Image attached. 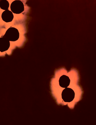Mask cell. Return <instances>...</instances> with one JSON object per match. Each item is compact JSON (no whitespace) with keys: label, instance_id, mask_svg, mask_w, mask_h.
Wrapping results in <instances>:
<instances>
[{"label":"cell","instance_id":"cell-2","mask_svg":"<svg viewBox=\"0 0 96 125\" xmlns=\"http://www.w3.org/2000/svg\"><path fill=\"white\" fill-rule=\"evenodd\" d=\"M10 42H16L20 38L19 30L15 27H10L7 29L4 36Z\"/></svg>","mask_w":96,"mask_h":125},{"label":"cell","instance_id":"cell-4","mask_svg":"<svg viewBox=\"0 0 96 125\" xmlns=\"http://www.w3.org/2000/svg\"><path fill=\"white\" fill-rule=\"evenodd\" d=\"M59 86L63 89L70 87L71 83L70 77L67 74H62L59 78L58 81Z\"/></svg>","mask_w":96,"mask_h":125},{"label":"cell","instance_id":"cell-6","mask_svg":"<svg viewBox=\"0 0 96 125\" xmlns=\"http://www.w3.org/2000/svg\"><path fill=\"white\" fill-rule=\"evenodd\" d=\"M14 14L9 10H5L4 11L1 15V18L2 20L4 22L6 23H10L12 22V21L14 19Z\"/></svg>","mask_w":96,"mask_h":125},{"label":"cell","instance_id":"cell-5","mask_svg":"<svg viewBox=\"0 0 96 125\" xmlns=\"http://www.w3.org/2000/svg\"><path fill=\"white\" fill-rule=\"evenodd\" d=\"M10 47V42L6 38H0V52H5L8 51Z\"/></svg>","mask_w":96,"mask_h":125},{"label":"cell","instance_id":"cell-3","mask_svg":"<svg viewBox=\"0 0 96 125\" xmlns=\"http://www.w3.org/2000/svg\"><path fill=\"white\" fill-rule=\"evenodd\" d=\"M11 10L13 13L20 14L23 13L25 10V6L23 3L20 0H15L11 4Z\"/></svg>","mask_w":96,"mask_h":125},{"label":"cell","instance_id":"cell-7","mask_svg":"<svg viewBox=\"0 0 96 125\" xmlns=\"http://www.w3.org/2000/svg\"><path fill=\"white\" fill-rule=\"evenodd\" d=\"M10 6L9 2L7 0H1L0 1V8L3 10H8Z\"/></svg>","mask_w":96,"mask_h":125},{"label":"cell","instance_id":"cell-1","mask_svg":"<svg viewBox=\"0 0 96 125\" xmlns=\"http://www.w3.org/2000/svg\"><path fill=\"white\" fill-rule=\"evenodd\" d=\"M76 92L73 88L67 87L63 89L61 93V98L63 102L64 105L66 104H71L76 99Z\"/></svg>","mask_w":96,"mask_h":125}]
</instances>
